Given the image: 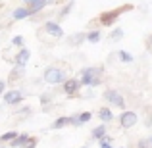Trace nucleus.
Listing matches in <instances>:
<instances>
[{"instance_id": "f257e3e1", "label": "nucleus", "mask_w": 152, "mask_h": 148, "mask_svg": "<svg viewBox=\"0 0 152 148\" xmlns=\"http://www.w3.org/2000/svg\"><path fill=\"white\" fill-rule=\"evenodd\" d=\"M102 83V67H85L81 71L79 85L85 87H98Z\"/></svg>"}, {"instance_id": "f03ea898", "label": "nucleus", "mask_w": 152, "mask_h": 148, "mask_svg": "<svg viewBox=\"0 0 152 148\" xmlns=\"http://www.w3.org/2000/svg\"><path fill=\"white\" fill-rule=\"evenodd\" d=\"M42 79H45L46 83H50V85H60V83H66V71L60 69V67H54V66L46 67Z\"/></svg>"}, {"instance_id": "7ed1b4c3", "label": "nucleus", "mask_w": 152, "mask_h": 148, "mask_svg": "<svg viewBox=\"0 0 152 148\" xmlns=\"http://www.w3.org/2000/svg\"><path fill=\"white\" fill-rule=\"evenodd\" d=\"M104 98L112 104V106H118V108H125V98L121 96V93H118L115 89H110L104 93Z\"/></svg>"}, {"instance_id": "20e7f679", "label": "nucleus", "mask_w": 152, "mask_h": 148, "mask_svg": "<svg viewBox=\"0 0 152 148\" xmlns=\"http://www.w3.org/2000/svg\"><path fill=\"white\" fill-rule=\"evenodd\" d=\"M137 121H139V117H137L135 112H123V114L119 115V125H121L123 129H131Z\"/></svg>"}, {"instance_id": "39448f33", "label": "nucleus", "mask_w": 152, "mask_h": 148, "mask_svg": "<svg viewBox=\"0 0 152 148\" xmlns=\"http://www.w3.org/2000/svg\"><path fill=\"white\" fill-rule=\"evenodd\" d=\"M21 100H23V94L19 93L18 89L8 90V93L4 94V102H6V104H10V106H14V104H19Z\"/></svg>"}, {"instance_id": "423d86ee", "label": "nucleus", "mask_w": 152, "mask_h": 148, "mask_svg": "<svg viewBox=\"0 0 152 148\" xmlns=\"http://www.w3.org/2000/svg\"><path fill=\"white\" fill-rule=\"evenodd\" d=\"M45 31L48 35H52V37H56V39H62L64 37V29L58 25V23H54V21H48L45 25Z\"/></svg>"}, {"instance_id": "0eeeda50", "label": "nucleus", "mask_w": 152, "mask_h": 148, "mask_svg": "<svg viewBox=\"0 0 152 148\" xmlns=\"http://www.w3.org/2000/svg\"><path fill=\"white\" fill-rule=\"evenodd\" d=\"M79 79H67L66 83H64V93L66 94H73V93H77L79 90Z\"/></svg>"}, {"instance_id": "6e6552de", "label": "nucleus", "mask_w": 152, "mask_h": 148, "mask_svg": "<svg viewBox=\"0 0 152 148\" xmlns=\"http://www.w3.org/2000/svg\"><path fill=\"white\" fill-rule=\"evenodd\" d=\"M29 56H31V52L27 50V48H21L18 52V56H15V66L18 67H23L27 62H29Z\"/></svg>"}, {"instance_id": "1a4fd4ad", "label": "nucleus", "mask_w": 152, "mask_h": 148, "mask_svg": "<svg viewBox=\"0 0 152 148\" xmlns=\"http://www.w3.org/2000/svg\"><path fill=\"white\" fill-rule=\"evenodd\" d=\"M48 6V2L46 0H33V2H29V12L31 14H37V12H41L42 8Z\"/></svg>"}, {"instance_id": "9d476101", "label": "nucleus", "mask_w": 152, "mask_h": 148, "mask_svg": "<svg viewBox=\"0 0 152 148\" xmlns=\"http://www.w3.org/2000/svg\"><path fill=\"white\" fill-rule=\"evenodd\" d=\"M119 14H121L119 10H115V12H108V14H102V15H100V21L104 23V25H110V23H114V19L118 17Z\"/></svg>"}, {"instance_id": "9b49d317", "label": "nucleus", "mask_w": 152, "mask_h": 148, "mask_svg": "<svg viewBox=\"0 0 152 148\" xmlns=\"http://www.w3.org/2000/svg\"><path fill=\"white\" fill-rule=\"evenodd\" d=\"M98 117H100L104 123H108V121L114 119V114H112L110 108H100V110H98Z\"/></svg>"}, {"instance_id": "f8f14e48", "label": "nucleus", "mask_w": 152, "mask_h": 148, "mask_svg": "<svg viewBox=\"0 0 152 148\" xmlns=\"http://www.w3.org/2000/svg\"><path fill=\"white\" fill-rule=\"evenodd\" d=\"M12 15H14V19H23V17H29L31 12H29V8H23L21 6V8H15Z\"/></svg>"}, {"instance_id": "ddd939ff", "label": "nucleus", "mask_w": 152, "mask_h": 148, "mask_svg": "<svg viewBox=\"0 0 152 148\" xmlns=\"http://www.w3.org/2000/svg\"><path fill=\"white\" fill-rule=\"evenodd\" d=\"M29 141H31V137H27V135H19V137L12 142V148H23Z\"/></svg>"}, {"instance_id": "4468645a", "label": "nucleus", "mask_w": 152, "mask_h": 148, "mask_svg": "<svg viewBox=\"0 0 152 148\" xmlns=\"http://www.w3.org/2000/svg\"><path fill=\"white\" fill-rule=\"evenodd\" d=\"M106 137V125H98L96 129H93V139H96V141H102V139Z\"/></svg>"}, {"instance_id": "2eb2a0df", "label": "nucleus", "mask_w": 152, "mask_h": 148, "mask_svg": "<svg viewBox=\"0 0 152 148\" xmlns=\"http://www.w3.org/2000/svg\"><path fill=\"white\" fill-rule=\"evenodd\" d=\"M66 125H71V117H60L52 123V129H60V127H66Z\"/></svg>"}, {"instance_id": "dca6fc26", "label": "nucleus", "mask_w": 152, "mask_h": 148, "mask_svg": "<svg viewBox=\"0 0 152 148\" xmlns=\"http://www.w3.org/2000/svg\"><path fill=\"white\" fill-rule=\"evenodd\" d=\"M87 39V33H77V35H71L69 37V44H81L83 41Z\"/></svg>"}, {"instance_id": "f3484780", "label": "nucleus", "mask_w": 152, "mask_h": 148, "mask_svg": "<svg viewBox=\"0 0 152 148\" xmlns=\"http://www.w3.org/2000/svg\"><path fill=\"white\" fill-rule=\"evenodd\" d=\"M121 37H123V29H121V27H118V29H114V31L110 33V41H112V42H118Z\"/></svg>"}, {"instance_id": "a211bd4d", "label": "nucleus", "mask_w": 152, "mask_h": 148, "mask_svg": "<svg viewBox=\"0 0 152 148\" xmlns=\"http://www.w3.org/2000/svg\"><path fill=\"white\" fill-rule=\"evenodd\" d=\"M118 56H119V60H121V62H125V63H131V62H133V56H131L127 50H119Z\"/></svg>"}, {"instance_id": "6ab92c4d", "label": "nucleus", "mask_w": 152, "mask_h": 148, "mask_svg": "<svg viewBox=\"0 0 152 148\" xmlns=\"http://www.w3.org/2000/svg\"><path fill=\"white\" fill-rule=\"evenodd\" d=\"M15 139H18V131H10V133H6V135H2V137H0V142L15 141Z\"/></svg>"}, {"instance_id": "aec40b11", "label": "nucleus", "mask_w": 152, "mask_h": 148, "mask_svg": "<svg viewBox=\"0 0 152 148\" xmlns=\"http://www.w3.org/2000/svg\"><path fill=\"white\" fill-rule=\"evenodd\" d=\"M91 117H93V114H91V112H83V114H79V115H77V119H79V125L87 123Z\"/></svg>"}, {"instance_id": "412c9836", "label": "nucleus", "mask_w": 152, "mask_h": 148, "mask_svg": "<svg viewBox=\"0 0 152 148\" xmlns=\"http://www.w3.org/2000/svg\"><path fill=\"white\" fill-rule=\"evenodd\" d=\"M98 39H100V31H91L87 35V41L89 42H98Z\"/></svg>"}, {"instance_id": "4be33fe9", "label": "nucleus", "mask_w": 152, "mask_h": 148, "mask_svg": "<svg viewBox=\"0 0 152 148\" xmlns=\"http://www.w3.org/2000/svg\"><path fill=\"white\" fill-rule=\"evenodd\" d=\"M137 146H139V148H152V144H150V139H141V141L137 142Z\"/></svg>"}, {"instance_id": "5701e85b", "label": "nucleus", "mask_w": 152, "mask_h": 148, "mask_svg": "<svg viewBox=\"0 0 152 148\" xmlns=\"http://www.w3.org/2000/svg\"><path fill=\"white\" fill-rule=\"evenodd\" d=\"M110 141H112L110 137H104L102 141H100V148H112V146H110Z\"/></svg>"}, {"instance_id": "b1692460", "label": "nucleus", "mask_w": 152, "mask_h": 148, "mask_svg": "<svg viewBox=\"0 0 152 148\" xmlns=\"http://www.w3.org/2000/svg\"><path fill=\"white\" fill-rule=\"evenodd\" d=\"M12 44H19V46H21L23 44V37H19V35L14 37V39H12Z\"/></svg>"}, {"instance_id": "393cba45", "label": "nucleus", "mask_w": 152, "mask_h": 148, "mask_svg": "<svg viewBox=\"0 0 152 148\" xmlns=\"http://www.w3.org/2000/svg\"><path fill=\"white\" fill-rule=\"evenodd\" d=\"M35 144H37V141H35V139H31V141L27 142V144L23 146V148H35Z\"/></svg>"}, {"instance_id": "a878e982", "label": "nucleus", "mask_w": 152, "mask_h": 148, "mask_svg": "<svg viewBox=\"0 0 152 148\" xmlns=\"http://www.w3.org/2000/svg\"><path fill=\"white\" fill-rule=\"evenodd\" d=\"M146 48H148V50L152 52V35L148 37V41H146Z\"/></svg>"}, {"instance_id": "bb28decb", "label": "nucleus", "mask_w": 152, "mask_h": 148, "mask_svg": "<svg viewBox=\"0 0 152 148\" xmlns=\"http://www.w3.org/2000/svg\"><path fill=\"white\" fill-rule=\"evenodd\" d=\"M4 89H6V83H4V81H2V79H0V94H2V93H4Z\"/></svg>"}, {"instance_id": "cd10ccee", "label": "nucleus", "mask_w": 152, "mask_h": 148, "mask_svg": "<svg viewBox=\"0 0 152 148\" xmlns=\"http://www.w3.org/2000/svg\"><path fill=\"white\" fill-rule=\"evenodd\" d=\"M150 144H152V137H150Z\"/></svg>"}, {"instance_id": "c85d7f7f", "label": "nucleus", "mask_w": 152, "mask_h": 148, "mask_svg": "<svg viewBox=\"0 0 152 148\" xmlns=\"http://www.w3.org/2000/svg\"><path fill=\"white\" fill-rule=\"evenodd\" d=\"M83 148H87V146H83Z\"/></svg>"}]
</instances>
